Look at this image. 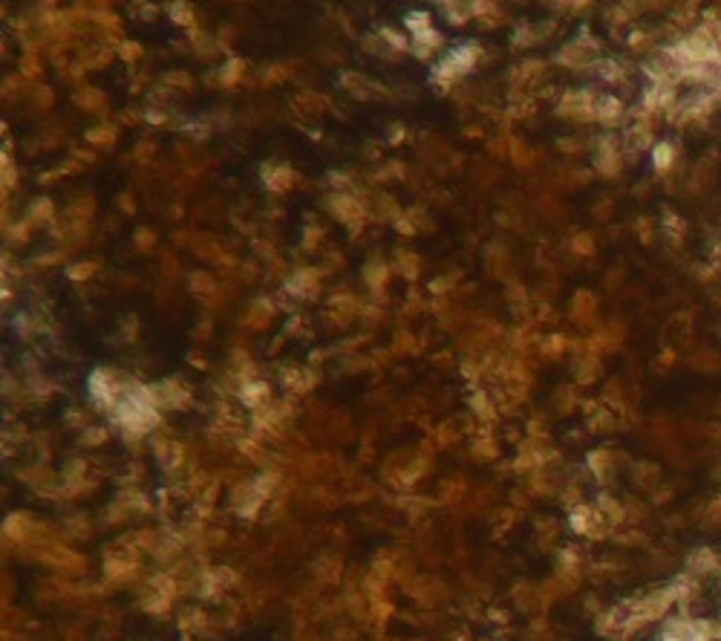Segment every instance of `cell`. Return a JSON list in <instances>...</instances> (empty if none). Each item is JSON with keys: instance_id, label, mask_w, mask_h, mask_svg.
I'll return each instance as SVG.
<instances>
[{"instance_id": "cell-4", "label": "cell", "mask_w": 721, "mask_h": 641, "mask_svg": "<svg viewBox=\"0 0 721 641\" xmlns=\"http://www.w3.org/2000/svg\"><path fill=\"white\" fill-rule=\"evenodd\" d=\"M652 162H655L658 171H669L672 168V162H676V151H672L669 142H658V145L652 148Z\"/></svg>"}, {"instance_id": "cell-5", "label": "cell", "mask_w": 721, "mask_h": 641, "mask_svg": "<svg viewBox=\"0 0 721 641\" xmlns=\"http://www.w3.org/2000/svg\"><path fill=\"white\" fill-rule=\"evenodd\" d=\"M407 27H410V29L416 32V38H419V35H424V32H430V15H424V12H413L410 18H407Z\"/></svg>"}, {"instance_id": "cell-6", "label": "cell", "mask_w": 721, "mask_h": 641, "mask_svg": "<svg viewBox=\"0 0 721 641\" xmlns=\"http://www.w3.org/2000/svg\"><path fill=\"white\" fill-rule=\"evenodd\" d=\"M574 251H577V254L592 251V237H577V240H574Z\"/></svg>"}, {"instance_id": "cell-3", "label": "cell", "mask_w": 721, "mask_h": 641, "mask_svg": "<svg viewBox=\"0 0 721 641\" xmlns=\"http://www.w3.org/2000/svg\"><path fill=\"white\" fill-rule=\"evenodd\" d=\"M620 116H623V104H620V99L606 96V99H600V102H597V118H600L603 125H615Z\"/></svg>"}, {"instance_id": "cell-7", "label": "cell", "mask_w": 721, "mask_h": 641, "mask_svg": "<svg viewBox=\"0 0 721 641\" xmlns=\"http://www.w3.org/2000/svg\"><path fill=\"white\" fill-rule=\"evenodd\" d=\"M381 35H384V38H387V41H390V43H393V46H398V50H401V46H404V41H401V38H398V35H396V32H393V29H384V32H381Z\"/></svg>"}, {"instance_id": "cell-2", "label": "cell", "mask_w": 721, "mask_h": 641, "mask_svg": "<svg viewBox=\"0 0 721 641\" xmlns=\"http://www.w3.org/2000/svg\"><path fill=\"white\" fill-rule=\"evenodd\" d=\"M90 390H92L95 399H104L107 405H113L118 387L113 385V375H110V373H102V370H99V373H92V378H90Z\"/></svg>"}, {"instance_id": "cell-1", "label": "cell", "mask_w": 721, "mask_h": 641, "mask_svg": "<svg viewBox=\"0 0 721 641\" xmlns=\"http://www.w3.org/2000/svg\"><path fill=\"white\" fill-rule=\"evenodd\" d=\"M687 569L692 575H710L718 569V555L713 549H707V546H699V549L687 558Z\"/></svg>"}, {"instance_id": "cell-8", "label": "cell", "mask_w": 721, "mask_h": 641, "mask_svg": "<svg viewBox=\"0 0 721 641\" xmlns=\"http://www.w3.org/2000/svg\"><path fill=\"white\" fill-rule=\"evenodd\" d=\"M90 272H92V263H84V266H76V269H72L69 275H72V277H87Z\"/></svg>"}]
</instances>
